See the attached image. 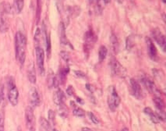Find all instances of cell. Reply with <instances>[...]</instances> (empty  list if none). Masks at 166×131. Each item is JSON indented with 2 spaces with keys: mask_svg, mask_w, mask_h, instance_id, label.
<instances>
[{
  "mask_svg": "<svg viewBox=\"0 0 166 131\" xmlns=\"http://www.w3.org/2000/svg\"><path fill=\"white\" fill-rule=\"evenodd\" d=\"M26 44L27 40L25 34L21 31H18L15 35L16 58L22 65L25 60Z\"/></svg>",
  "mask_w": 166,
  "mask_h": 131,
  "instance_id": "cell-1",
  "label": "cell"
},
{
  "mask_svg": "<svg viewBox=\"0 0 166 131\" xmlns=\"http://www.w3.org/2000/svg\"><path fill=\"white\" fill-rule=\"evenodd\" d=\"M120 98L115 87H109L108 89V104L112 111H114L120 104Z\"/></svg>",
  "mask_w": 166,
  "mask_h": 131,
  "instance_id": "cell-2",
  "label": "cell"
},
{
  "mask_svg": "<svg viewBox=\"0 0 166 131\" xmlns=\"http://www.w3.org/2000/svg\"><path fill=\"white\" fill-rule=\"evenodd\" d=\"M110 67L111 72L114 75L121 77H124L126 73L125 69L114 56L111 58Z\"/></svg>",
  "mask_w": 166,
  "mask_h": 131,
  "instance_id": "cell-3",
  "label": "cell"
},
{
  "mask_svg": "<svg viewBox=\"0 0 166 131\" xmlns=\"http://www.w3.org/2000/svg\"><path fill=\"white\" fill-rule=\"evenodd\" d=\"M36 62L39 73L42 76L45 75V52L44 49L40 47H37L35 49Z\"/></svg>",
  "mask_w": 166,
  "mask_h": 131,
  "instance_id": "cell-4",
  "label": "cell"
},
{
  "mask_svg": "<svg viewBox=\"0 0 166 131\" xmlns=\"http://www.w3.org/2000/svg\"><path fill=\"white\" fill-rule=\"evenodd\" d=\"M98 40V37L92 29H89L86 32L85 34V51H89L92 47V45L95 44Z\"/></svg>",
  "mask_w": 166,
  "mask_h": 131,
  "instance_id": "cell-5",
  "label": "cell"
},
{
  "mask_svg": "<svg viewBox=\"0 0 166 131\" xmlns=\"http://www.w3.org/2000/svg\"><path fill=\"white\" fill-rule=\"evenodd\" d=\"M151 34L153 37L157 44L159 46L164 52L166 51V38L163 34L161 33L158 28L154 29L152 31Z\"/></svg>",
  "mask_w": 166,
  "mask_h": 131,
  "instance_id": "cell-6",
  "label": "cell"
},
{
  "mask_svg": "<svg viewBox=\"0 0 166 131\" xmlns=\"http://www.w3.org/2000/svg\"><path fill=\"white\" fill-rule=\"evenodd\" d=\"M141 81L150 93L154 94L155 95V96H159L160 95V92L157 89L154 83L151 79L148 78L147 76H144L142 78Z\"/></svg>",
  "mask_w": 166,
  "mask_h": 131,
  "instance_id": "cell-7",
  "label": "cell"
},
{
  "mask_svg": "<svg viewBox=\"0 0 166 131\" xmlns=\"http://www.w3.org/2000/svg\"><path fill=\"white\" fill-rule=\"evenodd\" d=\"M145 40L147 45L148 53L149 57L151 60L154 61H156L158 59V49L152 40L149 37H146Z\"/></svg>",
  "mask_w": 166,
  "mask_h": 131,
  "instance_id": "cell-8",
  "label": "cell"
},
{
  "mask_svg": "<svg viewBox=\"0 0 166 131\" xmlns=\"http://www.w3.org/2000/svg\"><path fill=\"white\" fill-rule=\"evenodd\" d=\"M25 120L26 125L29 130L34 128L35 123V119L33 109L31 106H28L25 109Z\"/></svg>",
  "mask_w": 166,
  "mask_h": 131,
  "instance_id": "cell-9",
  "label": "cell"
},
{
  "mask_svg": "<svg viewBox=\"0 0 166 131\" xmlns=\"http://www.w3.org/2000/svg\"><path fill=\"white\" fill-rule=\"evenodd\" d=\"M131 87V94L136 98L140 99L142 98V90L139 83L134 79L131 78L130 80Z\"/></svg>",
  "mask_w": 166,
  "mask_h": 131,
  "instance_id": "cell-10",
  "label": "cell"
},
{
  "mask_svg": "<svg viewBox=\"0 0 166 131\" xmlns=\"http://www.w3.org/2000/svg\"><path fill=\"white\" fill-rule=\"evenodd\" d=\"M29 100L32 107H36L40 104V98L36 88L32 87L29 91Z\"/></svg>",
  "mask_w": 166,
  "mask_h": 131,
  "instance_id": "cell-11",
  "label": "cell"
},
{
  "mask_svg": "<svg viewBox=\"0 0 166 131\" xmlns=\"http://www.w3.org/2000/svg\"><path fill=\"white\" fill-rule=\"evenodd\" d=\"M19 98V91L16 86L13 87L9 89L8 98V100L12 106H15L17 105Z\"/></svg>",
  "mask_w": 166,
  "mask_h": 131,
  "instance_id": "cell-12",
  "label": "cell"
},
{
  "mask_svg": "<svg viewBox=\"0 0 166 131\" xmlns=\"http://www.w3.org/2000/svg\"><path fill=\"white\" fill-rule=\"evenodd\" d=\"M53 100L56 105L60 106L65 104L66 96L65 93L61 89H58L54 94Z\"/></svg>",
  "mask_w": 166,
  "mask_h": 131,
  "instance_id": "cell-13",
  "label": "cell"
},
{
  "mask_svg": "<svg viewBox=\"0 0 166 131\" xmlns=\"http://www.w3.org/2000/svg\"><path fill=\"white\" fill-rule=\"evenodd\" d=\"M58 33L60 35L61 44L64 45H66L69 44L66 35L65 26V24L62 22H61L59 24Z\"/></svg>",
  "mask_w": 166,
  "mask_h": 131,
  "instance_id": "cell-14",
  "label": "cell"
},
{
  "mask_svg": "<svg viewBox=\"0 0 166 131\" xmlns=\"http://www.w3.org/2000/svg\"><path fill=\"white\" fill-rule=\"evenodd\" d=\"M144 112L146 115L150 116L151 121L154 123L158 124L160 122V120L157 116L156 113H154V111L150 107L145 108L144 109Z\"/></svg>",
  "mask_w": 166,
  "mask_h": 131,
  "instance_id": "cell-15",
  "label": "cell"
},
{
  "mask_svg": "<svg viewBox=\"0 0 166 131\" xmlns=\"http://www.w3.org/2000/svg\"><path fill=\"white\" fill-rule=\"evenodd\" d=\"M111 46L115 53L118 54L119 52V44L118 38L114 34H112L110 37Z\"/></svg>",
  "mask_w": 166,
  "mask_h": 131,
  "instance_id": "cell-16",
  "label": "cell"
},
{
  "mask_svg": "<svg viewBox=\"0 0 166 131\" xmlns=\"http://www.w3.org/2000/svg\"><path fill=\"white\" fill-rule=\"evenodd\" d=\"M28 78L29 81L32 84H35L36 82V71H35V66L33 63L31 64L29 67L28 70Z\"/></svg>",
  "mask_w": 166,
  "mask_h": 131,
  "instance_id": "cell-17",
  "label": "cell"
},
{
  "mask_svg": "<svg viewBox=\"0 0 166 131\" xmlns=\"http://www.w3.org/2000/svg\"><path fill=\"white\" fill-rule=\"evenodd\" d=\"M70 69L69 67H65L61 69L59 71L58 78L61 84H64L66 80L68 74L69 73Z\"/></svg>",
  "mask_w": 166,
  "mask_h": 131,
  "instance_id": "cell-18",
  "label": "cell"
},
{
  "mask_svg": "<svg viewBox=\"0 0 166 131\" xmlns=\"http://www.w3.org/2000/svg\"><path fill=\"white\" fill-rule=\"evenodd\" d=\"M153 101L158 110L164 111L165 108V103L159 96H155L153 99Z\"/></svg>",
  "mask_w": 166,
  "mask_h": 131,
  "instance_id": "cell-19",
  "label": "cell"
},
{
  "mask_svg": "<svg viewBox=\"0 0 166 131\" xmlns=\"http://www.w3.org/2000/svg\"><path fill=\"white\" fill-rule=\"evenodd\" d=\"M8 29V22L3 13H0V32L5 33Z\"/></svg>",
  "mask_w": 166,
  "mask_h": 131,
  "instance_id": "cell-20",
  "label": "cell"
},
{
  "mask_svg": "<svg viewBox=\"0 0 166 131\" xmlns=\"http://www.w3.org/2000/svg\"><path fill=\"white\" fill-rule=\"evenodd\" d=\"M108 53V50L104 45H102L100 47L98 50V60L99 61H103L105 59Z\"/></svg>",
  "mask_w": 166,
  "mask_h": 131,
  "instance_id": "cell-21",
  "label": "cell"
},
{
  "mask_svg": "<svg viewBox=\"0 0 166 131\" xmlns=\"http://www.w3.org/2000/svg\"><path fill=\"white\" fill-rule=\"evenodd\" d=\"M40 123H41V125L42 126V128L45 129L46 131H52L53 129H51V125L50 124L49 122L47 120V119L42 117L40 119Z\"/></svg>",
  "mask_w": 166,
  "mask_h": 131,
  "instance_id": "cell-22",
  "label": "cell"
},
{
  "mask_svg": "<svg viewBox=\"0 0 166 131\" xmlns=\"http://www.w3.org/2000/svg\"><path fill=\"white\" fill-rule=\"evenodd\" d=\"M41 12H42V3L41 1H37V6L36 8V20L37 25L38 24L41 18Z\"/></svg>",
  "mask_w": 166,
  "mask_h": 131,
  "instance_id": "cell-23",
  "label": "cell"
},
{
  "mask_svg": "<svg viewBox=\"0 0 166 131\" xmlns=\"http://www.w3.org/2000/svg\"><path fill=\"white\" fill-rule=\"evenodd\" d=\"M16 5V10L17 13H20L22 11L24 6V1L23 0H17L15 1Z\"/></svg>",
  "mask_w": 166,
  "mask_h": 131,
  "instance_id": "cell-24",
  "label": "cell"
},
{
  "mask_svg": "<svg viewBox=\"0 0 166 131\" xmlns=\"http://www.w3.org/2000/svg\"><path fill=\"white\" fill-rule=\"evenodd\" d=\"M134 39L131 36L127 38L126 41V49L128 50H131L134 46Z\"/></svg>",
  "mask_w": 166,
  "mask_h": 131,
  "instance_id": "cell-25",
  "label": "cell"
},
{
  "mask_svg": "<svg viewBox=\"0 0 166 131\" xmlns=\"http://www.w3.org/2000/svg\"><path fill=\"white\" fill-rule=\"evenodd\" d=\"M74 115L77 117H82L85 116V112L81 108H77L74 110L73 112Z\"/></svg>",
  "mask_w": 166,
  "mask_h": 131,
  "instance_id": "cell-26",
  "label": "cell"
},
{
  "mask_svg": "<svg viewBox=\"0 0 166 131\" xmlns=\"http://www.w3.org/2000/svg\"><path fill=\"white\" fill-rule=\"evenodd\" d=\"M60 115L62 117H66L68 115V111L65 104L60 105Z\"/></svg>",
  "mask_w": 166,
  "mask_h": 131,
  "instance_id": "cell-27",
  "label": "cell"
},
{
  "mask_svg": "<svg viewBox=\"0 0 166 131\" xmlns=\"http://www.w3.org/2000/svg\"><path fill=\"white\" fill-rule=\"evenodd\" d=\"M54 73L53 71L51 72V70L49 73L48 78H47V83H48V88H51L53 86V79L54 78Z\"/></svg>",
  "mask_w": 166,
  "mask_h": 131,
  "instance_id": "cell-28",
  "label": "cell"
},
{
  "mask_svg": "<svg viewBox=\"0 0 166 131\" xmlns=\"http://www.w3.org/2000/svg\"><path fill=\"white\" fill-rule=\"evenodd\" d=\"M45 42V45H46L47 55V56H49L51 54V40H50V38L49 36H48Z\"/></svg>",
  "mask_w": 166,
  "mask_h": 131,
  "instance_id": "cell-29",
  "label": "cell"
},
{
  "mask_svg": "<svg viewBox=\"0 0 166 131\" xmlns=\"http://www.w3.org/2000/svg\"><path fill=\"white\" fill-rule=\"evenodd\" d=\"M0 131H5V117L3 111H0Z\"/></svg>",
  "mask_w": 166,
  "mask_h": 131,
  "instance_id": "cell-30",
  "label": "cell"
},
{
  "mask_svg": "<svg viewBox=\"0 0 166 131\" xmlns=\"http://www.w3.org/2000/svg\"><path fill=\"white\" fill-rule=\"evenodd\" d=\"M60 55H61V57L62 58V59L65 61L66 62H68L69 61L70 56L69 54L67 51H65V50H61L60 52Z\"/></svg>",
  "mask_w": 166,
  "mask_h": 131,
  "instance_id": "cell-31",
  "label": "cell"
},
{
  "mask_svg": "<svg viewBox=\"0 0 166 131\" xmlns=\"http://www.w3.org/2000/svg\"><path fill=\"white\" fill-rule=\"evenodd\" d=\"M88 115L90 119L95 124H98L99 123L98 119H97V117L95 116V115L93 114V112H88Z\"/></svg>",
  "mask_w": 166,
  "mask_h": 131,
  "instance_id": "cell-32",
  "label": "cell"
},
{
  "mask_svg": "<svg viewBox=\"0 0 166 131\" xmlns=\"http://www.w3.org/2000/svg\"><path fill=\"white\" fill-rule=\"evenodd\" d=\"M4 96H5V93H4V85L0 84V104L4 100Z\"/></svg>",
  "mask_w": 166,
  "mask_h": 131,
  "instance_id": "cell-33",
  "label": "cell"
},
{
  "mask_svg": "<svg viewBox=\"0 0 166 131\" xmlns=\"http://www.w3.org/2000/svg\"><path fill=\"white\" fill-rule=\"evenodd\" d=\"M66 92H67V95L69 96L73 95L75 92V89L72 86H68L67 89H66Z\"/></svg>",
  "mask_w": 166,
  "mask_h": 131,
  "instance_id": "cell-34",
  "label": "cell"
},
{
  "mask_svg": "<svg viewBox=\"0 0 166 131\" xmlns=\"http://www.w3.org/2000/svg\"><path fill=\"white\" fill-rule=\"evenodd\" d=\"M48 115V119L50 120H51V121L54 120L55 119V114L53 110H49Z\"/></svg>",
  "mask_w": 166,
  "mask_h": 131,
  "instance_id": "cell-35",
  "label": "cell"
},
{
  "mask_svg": "<svg viewBox=\"0 0 166 131\" xmlns=\"http://www.w3.org/2000/svg\"><path fill=\"white\" fill-rule=\"evenodd\" d=\"M60 80L58 78V77L57 76H55L53 79V86L55 88H58V86L60 85Z\"/></svg>",
  "mask_w": 166,
  "mask_h": 131,
  "instance_id": "cell-36",
  "label": "cell"
},
{
  "mask_svg": "<svg viewBox=\"0 0 166 131\" xmlns=\"http://www.w3.org/2000/svg\"><path fill=\"white\" fill-rule=\"evenodd\" d=\"M74 73L76 74V76H78V78H85V74L81 71L79 70H77V71H75Z\"/></svg>",
  "mask_w": 166,
  "mask_h": 131,
  "instance_id": "cell-37",
  "label": "cell"
},
{
  "mask_svg": "<svg viewBox=\"0 0 166 131\" xmlns=\"http://www.w3.org/2000/svg\"><path fill=\"white\" fill-rule=\"evenodd\" d=\"M85 87L86 89L90 92H92L94 91V88H93V87L90 84L87 83V84H86Z\"/></svg>",
  "mask_w": 166,
  "mask_h": 131,
  "instance_id": "cell-38",
  "label": "cell"
},
{
  "mask_svg": "<svg viewBox=\"0 0 166 131\" xmlns=\"http://www.w3.org/2000/svg\"><path fill=\"white\" fill-rule=\"evenodd\" d=\"M77 102L79 103V104H81V105H83L85 104V101L84 100L82 99L81 98H77Z\"/></svg>",
  "mask_w": 166,
  "mask_h": 131,
  "instance_id": "cell-39",
  "label": "cell"
},
{
  "mask_svg": "<svg viewBox=\"0 0 166 131\" xmlns=\"http://www.w3.org/2000/svg\"><path fill=\"white\" fill-rule=\"evenodd\" d=\"M40 33H41L40 29L38 28L36 30V32H35V36H36V37L40 35Z\"/></svg>",
  "mask_w": 166,
  "mask_h": 131,
  "instance_id": "cell-40",
  "label": "cell"
},
{
  "mask_svg": "<svg viewBox=\"0 0 166 131\" xmlns=\"http://www.w3.org/2000/svg\"><path fill=\"white\" fill-rule=\"evenodd\" d=\"M82 131H93L92 129H91L89 128L86 127H83L81 129Z\"/></svg>",
  "mask_w": 166,
  "mask_h": 131,
  "instance_id": "cell-41",
  "label": "cell"
},
{
  "mask_svg": "<svg viewBox=\"0 0 166 131\" xmlns=\"http://www.w3.org/2000/svg\"><path fill=\"white\" fill-rule=\"evenodd\" d=\"M121 131H129V129L127 128H124Z\"/></svg>",
  "mask_w": 166,
  "mask_h": 131,
  "instance_id": "cell-42",
  "label": "cell"
},
{
  "mask_svg": "<svg viewBox=\"0 0 166 131\" xmlns=\"http://www.w3.org/2000/svg\"><path fill=\"white\" fill-rule=\"evenodd\" d=\"M162 17H163L164 19V21L165 22V18H166V16H165V14H164L163 16H162Z\"/></svg>",
  "mask_w": 166,
  "mask_h": 131,
  "instance_id": "cell-43",
  "label": "cell"
},
{
  "mask_svg": "<svg viewBox=\"0 0 166 131\" xmlns=\"http://www.w3.org/2000/svg\"><path fill=\"white\" fill-rule=\"evenodd\" d=\"M29 131H35V129H29Z\"/></svg>",
  "mask_w": 166,
  "mask_h": 131,
  "instance_id": "cell-44",
  "label": "cell"
},
{
  "mask_svg": "<svg viewBox=\"0 0 166 131\" xmlns=\"http://www.w3.org/2000/svg\"><path fill=\"white\" fill-rule=\"evenodd\" d=\"M52 131H57V130H56V129H53V130H52Z\"/></svg>",
  "mask_w": 166,
  "mask_h": 131,
  "instance_id": "cell-45",
  "label": "cell"
},
{
  "mask_svg": "<svg viewBox=\"0 0 166 131\" xmlns=\"http://www.w3.org/2000/svg\"><path fill=\"white\" fill-rule=\"evenodd\" d=\"M162 2L164 3H166V1H162Z\"/></svg>",
  "mask_w": 166,
  "mask_h": 131,
  "instance_id": "cell-46",
  "label": "cell"
}]
</instances>
